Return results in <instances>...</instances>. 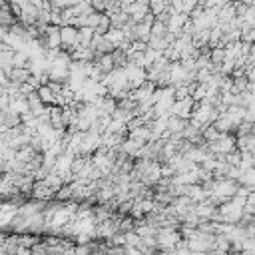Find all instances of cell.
I'll return each instance as SVG.
<instances>
[{
	"label": "cell",
	"instance_id": "1",
	"mask_svg": "<svg viewBox=\"0 0 255 255\" xmlns=\"http://www.w3.org/2000/svg\"><path fill=\"white\" fill-rule=\"evenodd\" d=\"M60 36H62V48H66L68 52H72L80 44V40H78V28L72 26V24L60 26Z\"/></svg>",
	"mask_w": 255,
	"mask_h": 255
},
{
	"label": "cell",
	"instance_id": "2",
	"mask_svg": "<svg viewBox=\"0 0 255 255\" xmlns=\"http://www.w3.org/2000/svg\"><path fill=\"white\" fill-rule=\"evenodd\" d=\"M193 106H195V100H193L191 96L185 98V100H175V102L171 104V108H169V114H175V116H179V118L189 120V118H191V112H193Z\"/></svg>",
	"mask_w": 255,
	"mask_h": 255
},
{
	"label": "cell",
	"instance_id": "3",
	"mask_svg": "<svg viewBox=\"0 0 255 255\" xmlns=\"http://www.w3.org/2000/svg\"><path fill=\"white\" fill-rule=\"evenodd\" d=\"M54 195H56V189L50 187V185L46 183V179H36V181H34L32 197L42 199V201H50V199H54Z\"/></svg>",
	"mask_w": 255,
	"mask_h": 255
},
{
	"label": "cell",
	"instance_id": "4",
	"mask_svg": "<svg viewBox=\"0 0 255 255\" xmlns=\"http://www.w3.org/2000/svg\"><path fill=\"white\" fill-rule=\"evenodd\" d=\"M94 64H96V68H98L100 72H104V74H108V72H112V70L116 68V62H114V54H112V52L100 54V56L94 60Z\"/></svg>",
	"mask_w": 255,
	"mask_h": 255
},
{
	"label": "cell",
	"instance_id": "5",
	"mask_svg": "<svg viewBox=\"0 0 255 255\" xmlns=\"http://www.w3.org/2000/svg\"><path fill=\"white\" fill-rule=\"evenodd\" d=\"M8 112H12V114H18V116H22V114H26V112H30V104H28V98H10V104H8Z\"/></svg>",
	"mask_w": 255,
	"mask_h": 255
},
{
	"label": "cell",
	"instance_id": "6",
	"mask_svg": "<svg viewBox=\"0 0 255 255\" xmlns=\"http://www.w3.org/2000/svg\"><path fill=\"white\" fill-rule=\"evenodd\" d=\"M36 92H38L40 100H42L46 106H54V104H56V92H54V90H52L48 84H42V86H40Z\"/></svg>",
	"mask_w": 255,
	"mask_h": 255
},
{
	"label": "cell",
	"instance_id": "7",
	"mask_svg": "<svg viewBox=\"0 0 255 255\" xmlns=\"http://www.w3.org/2000/svg\"><path fill=\"white\" fill-rule=\"evenodd\" d=\"M104 36H106L116 48H118L122 42H126V34H124V30H122V28H116V26H110V30H108Z\"/></svg>",
	"mask_w": 255,
	"mask_h": 255
},
{
	"label": "cell",
	"instance_id": "8",
	"mask_svg": "<svg viewBox=\"0 0 255 255\" xmlns=\"http://www.w3.org/2000/svg\"><path fill=\"white\" fill-rule=\"evenodd\" d=\"M32 76V72H30V68H12L10 72H8V78L12 80V82H18V84H22V82H26L28 78Z\"/></svg>",
	"mask_w": 255,
	"mask_h": 255
},
{
	"label": "cell",
	"instance_id": "9",
	"mask_svg": "<svg viewBox=\"0 0 255 255\" xmlns=\"http://www.w3.org/2000/svg\"><path fill=\"white\" fill-rule=\"evenodd\" d=\"M94 36H96V30H94V28H90V26H82V28H78V40H80V46H90L92 40H94Z\"/></svg>",
	"mask_w": 255,
	"mask_h": 255
},
{
	"label": "cell",
	"instance_id": "10",
	"mask_svg": "<svg viewBox=\"0 0 255 255\" xmlns=\"http://www.w3.org/2000/svg\"><path fill=\"white\" fill-rule=\"evenodd\" d=\"M149 2V12L153 16H159L169 10V0H147Z\"/></svg>",
	"mask_w": 255,
	"mask_h": 255
},
{
	"label": "cell",
	"instance_id": "11",
	"mask_svg": "<svg viewBox=\"0 0 255 255\" xmlns=\"http://www.w3.org/2000/svg\"><path fill=\"white\" fill-rule=\"evenodd\" d=\"M36 153H38V149H34L30 143L24 145V147H20V149H16V157H18L20 161H24V163H28Z\"/></svg>",
	"mask_w": 255,
	"mask_h": 255
},
{
	"label": "cell",
	"instance_id": "12",
	"mask_svg": "<svg viewBox=\"0 0 255 255\" xmlns=\"http://www.w3.org/2000/svg\"><path fill=\"white\" fill-rule=\"evenodd\" d=\"M169 30H167V22L155 18L153 24H151V36H165Z\"/></svg>",
	"mask_w": 255,
	"mask_h": 255
},
{
	"label": "cell",
	"instance_id": "13",
	"mask_svg": "<svg viewBox=\"0 0 255 255\" xmlns=\"http://www.w3.org/2000/svg\"><path fill=\"white\" fill-rule=\"evenodd\" d=\"M249 66H255V42L249 46V52H247V68ZM247 72V70H245Z\"/></svg>",
	"mask_w": 255,
	"mask_h": 255
},
{
	"label": "cell",
	"instance_id": "14",
	"mask_svg": "<svg viewBox=\"0 0 255 255\" xmlns=\"http://www.w3.org/2000/svg\"><path fill=\"white\" fill-rule=\"evenodd\" d=\"M72 4H74V0H52V6L54 8H60V10H64V8L72 6Z\"/></svg>",
	"mask_w": 255,
	"mask_h": 255
},
{
	"label": "cell",
	"instance_id": "15",
	"mask_svg": "<svg viewBox=\"0 0 255 255\" xmlns=\"http://www.w3.org/2000/svg\"><path fill=\"white\" fill-rule=\"evenodd\" d=\"M10 82V78H8V74L4 72V68H0V88H4L6 84Z\"/></svg>",
	"mask_w": 255,
	"mask_h": 255
},
{
	"label": "cell",
	"instance_id": "16",
	"mask_svg": "<svg viewBox=\"0 0 255 255\" xmlns=\"http://www.w3.org/2000/svg\"><path fill=\"white\" fill-rule=\"evenodd\" d=\"M8 30H10V26H4V24H0V42H4V38H6Z\"/></svg>",
	"mask_w": 255,
	"mask_h": 255
},
{
	"label": "cell",
	"instance_id": "17",
	"mask_svg": "<svg viewBox=\"0 0 255 255\" xmlns=\"http://www.w3.org/2000/svg\"><path fill=\"white\" fill-rule=\"evenodd\" d=\"M6 2H8V0H0V6H2V4H6Z\"/></svg>",
	"mask_w": 255,
	"mask_h": 255
}]
</instances>
